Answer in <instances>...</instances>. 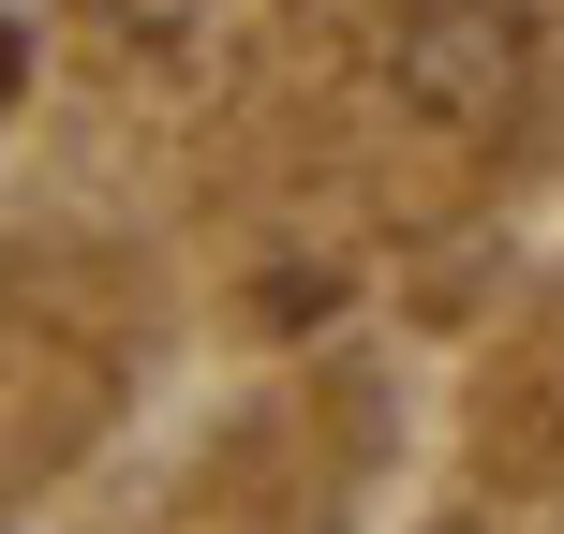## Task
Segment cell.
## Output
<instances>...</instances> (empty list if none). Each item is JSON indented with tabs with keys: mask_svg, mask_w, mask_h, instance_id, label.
Returning <instances> with one entry per match:
<instances>
[{
	"mask_svg": "<svg viewBox=\"0 0 564 534\" xmlns=\"http://www.w3.org/2000/svg\"><path fill=\"white\" fill-rule=\"evenodd\" d=\"M535 59H550L535 0H401L387 15V89L431 149H506L535 119Z\"/></svg>",
	"mask_w": 564,
	"mask_h": 534,
	"instance_id": "cell-1",
	"label": "cell"
}]
</instances>
